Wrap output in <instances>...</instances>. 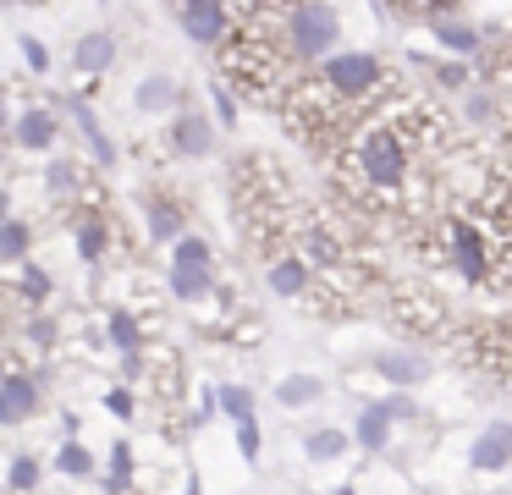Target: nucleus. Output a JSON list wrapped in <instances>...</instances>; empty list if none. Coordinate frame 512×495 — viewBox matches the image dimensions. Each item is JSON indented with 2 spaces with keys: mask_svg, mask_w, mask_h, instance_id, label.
I'll list each match as a JSON object with an SVG mask.
<instances>
[{
  "mask_svg": "<svg viewBox=\"0 0 512 495\" xmlns=\"http://www.w3.org/2000/svg\"><path fill=\"white\" fill-rule=\"evenodd\" d=\"M133 105L144 110V116H171V110L182 105V83L171 72H149V77H138Z\"/></svg>",
  "mask_w": 512,
  "mask_h": 495,
  "instance_id": "nucleus-13",
  "label": "nucleus"
},
{
  "mask_svg": "<svg viewBox=\"0 0 512 495\" xmlns=\"http://www.w3.org/2000/svg\"><path fill=\"white\" fill-rule=\"evenodd\" d=\"M166 149L182 154V160H210L215 154V121L199 116V110H171Z\"/></svg>",
  "mask_w": 512,
  "mask_h": 495,
  "instance_id": "nucleus-5",
  "label": "nucleus"
},
{
  "mask_svg": "<svg viewBox=\"0 0 512 495\" xmlns=\"http://www.w3.org/2000/svg\"><path fill=\"white\" fill-rule=\"evenodd\" d=\"M468 468L479 473H496V468H512V424H485L468 446Z\"/></svg>",
  "mask_w": 512,
  "mask_h": 495,
  "instance_id": "nucleus-11",
  "label": "nucleus"
},
{
  "mask_svg": "<svg viewBox=\"0 0 512 495\" xmlns=\"http://www.w3.org/2000/svg\"><path fill=\"white\" fill-rule=\"evenodd\" d=\"M375 407L391 418V424H413V418H419V402H413V396L402 391V385H391V396H380Z\"/></svg>",
  "mask_w": 512,
  "mask_h": 495,
  "instance_id": "nucleus-29",
  "label": "nucleus"
},
{
  "mask_svg": "<svg viewBox=\"0 0 512 495\" xmlns=\"http://www.w3.org/2000/svg\"><path fill=\"white\" fill-rule=\"evenodd\" d=\"M287 44L298 61H320L342 44V17L331 0H292L287 6Z\"/></svg>",
  "mask_w": 512,
  "mask_h": 495,
  "instance_id": "nucleus-1",
  "label": "nucleus"
},
{
  "mask_svg": "<svg viewBox=\"0 0 512 495\" xmlns=\"http://www.w3.org/2000/svg\"><path fill=\"white\" fill-rule=\"evenodd\" d=\"M320 83L331 88V94H342L347 105H364V99H375V88L386 83V66L369 50H331V55H320Z\"/></svg>",
  "mask_w": 512,
  "mask_h": 495,
  "instance_id": "nucleus-3",
  "label": "nucleus"
},
{
  "mask_svg": "<svg viewBox=\"0 0 512 495\" xmlns=\"http://www.w3.org/2000/svg\"><path fill=\"white\" fill-rule=\"evenodd\" d=\"M116 33H105V28H94V33H83L78 44H72V66H78V77H100V72H111V61H116Z\"/></svg>",
  "mask_w": 512,
  "mask_h": 495,
  "instance_id": "nucleus-14",
  "label": "nucleus"
},
{
  "mask_svg": "<svg viewBox=\"0 0 512 495\" xmlns=\"http://www.w3.org/2000/svg\"><path fill=\"white\" fill-rule=\"evenodd\" d=\"M72 248H78L83 264H100L105 248H111V220H105L94 204H83L78 215H72Z\"/></svg>",
  "mask_w": 512,
  "mask_h": 495,
  "instance_id": "nucleus-9",
  "label": "nucleus"
},
{
  "mask_svg": "<svg viewBox=\"0 0 512 495\" xmlns=\"http://www.w3.org/2000/svg\"><path fill=\"white\" fill-rule=\"evenodd\" d=\"M144 220H149V237L155 242H171L182 231V209L171 204V198H155V193L144 198Z\"/></svg>",
  "mask_w": 512,
  "mask_h": 495,
  "instance_id": "nucleus-21",
  "label": "nucleus"
},
{
  "mask_svg": "<svg viewBox=\"0 0 512 495\" xmlns=\"http://www.w3.org/2000/svg\"><path fill=\"white\" fill-rule=\"evenodd\" d=\"M463 110H468V121H496V94H490V88H474V94L463 99Z\"/></svg>",
  "mask_w": 512,
  "mask_h": 495,
  "instance_id": "nucleus-34",
  "label": "nucleus"
},
{
  "mask_svg": "<svg viewBox=\"0 0 512 495\" xmlns=\"http://www.w3.org/2000/svg\"><path fill=\"white\" fill-rule=\"evenodd\" d=\"M237 424V451H243V457H259V446H265V435H259V418L248 413V418H232Z\"/></svg>",
  "mask_w": 512,
  "mask_h": 495,
  "instance_id": "nucleus-31",
  "label": "nucleus"
},
{
  "mask_svg": "<svg viewBox=\"0 0 512 495\" xmlns=\"http://www.w3.org/2000/svg\"><path fill=\"white\" fill-rule=\"evenodd\" d=\"M56 468L67 473V479H89V473H94V451L83 446L78 435H67V446L56 451Z\"/></svg>",
  "mask_w": 512,
  "mask_h": 495,
  "instance_id": "nucleus-24",
  "label": "nucleus"
},
{
  "mask_svg": "<svg viewBox=\"0 0 512 495\" xmlns=\"http://www.w3.org/2000/svg\"><path fill=\"white\" fill-rule=\"evenodd\" d=\"M375 374L386 385H402V391H413V385H424L430 380V358H424V352H413V347H391V352H380L375 358Z\"/></svg>",
  "mask_w": 512,
  "mask_h": 495,
  "instance_id": "nucleus-8",
  "label": "nucleus"
},
{
  "mask_svg": "<svg viewBox=\"0 0 512 495\" xmlns=\"http://www.w3.org/2000/svg\"><path fill=\"white\" fill-rule=\"evenodd\" d=\"M28 248H34V226L28 220H0V264H23Z\"/></svg>",
  "mask_w": 512,
  "mask_h": 495,
  "instance_id": "nucleus-22",
  "label": "nucleus"
},
{
  "mask_svg": "<svg viewBox=\"0 0 512 495\" xmlns=\"http://www.w3.org/2000/svg\"><path fill=\"white\" fill-rule=\"evenodd\" d=\"M28 341H34V347H56V319L34 314V319H28Z\"/></svg>",
  "mask_w": 512,
  "mask_h": 495,
  "instance_id": "nucleus-36",
  "label": "nucleus"
},
{
  "mask_svg": "<svg viewBox=\"0 0 512 495\" xmlns=\"http://www.w3.org/2000/svg\"><path fill=\"white\" fill-rule=\"evenodd\" d=\"M39 479H45V462L34 451H17L12 468H6V490H39Z\"/></svg>",
  "mask_w": 512,
  "mask_h": 495,
  "instance_id": "nucleus-25",
  "label": "nucleus"
},
{
  "mask_svg": "<svg viewBox=\"0 0 512 495\" xmlns=\"http://www.w3.org/2000/svg\"><path fill=\"white\" fill-rule=\"evenodd\" d=\"M320 396H325V385L314 380V374H281L276 380V402L292 407V413H298V407H314Z\"/></svg>",
  "mask_w": 512,
  "mask_h": 495,
  "instance_id": "nucleus-20",
  "label": "nucleus"
},
{
  "mask_svg": "<svg viewBox=\"0 0 512 495\" xmlns=\"http://www.w3.org/2000/svg\"><path fill=\"white\" fill-rule=\"evenodd\" d=\"M12 215V193H0V220Z\"/></svg>",
  "mask_w": 512,
  "mask_h": 495,
  "instance_id": "nucleus-39",
  "label": "nucleus"
},
{
  "mask_svg": "<svg viewBox=\"0 0 512 495\" xmlns=\"http://www.w3.org/2000/svg\"><path fill=\"white\" fill-rule=\"evenodd\" d=\"M391 429H397V424H391V418L380 413L375 402H369L364 413L353 418V446H358V451H369V457H380V451L391 446Z\"/></svg>",
  "mask_w": 512,
  "mask_h": 495,
  "instance_id": "nucleus-17",
  "label": "nucleus"
},
{
  "mask_svg": "<svg viewBox=\"0 0 512 495\" xmlns=\"http://www.w3.org/2000/svg\"><path fill=\"white\" fill-rule=\"evenodd\" d=\"M17 292H23L28 303H50V292H56V275H50L45 264H28V259H23V275H17Z\"/></svg>",
  "mask_w": 512,
  "mask_h": 495,
  "instance_id": "nucleus-26",
  "label": "nucleus"
},
{
  "mask_svg": "<svg viewBox=\"0 0 512 495\" xmlns=\"http://www.w3.org/2000/svg\"><path fill=\"white\" fill-rule=\"evenodd\" d=\"M45 193L67 204V198H78V193L89 198L94 187L83 182V165H78V160H50V165H45Z\"/></svg>",
  "mask_w": 512,
  "mask_h": 495,
  "instance_id": "nucleus-18",
  "label": "nucleus"
},
{
  "mask_svg": "<svg viewBox=\"0 0 512 495\" xmlns=\"http://www.w3.org/2000/svg\"><path fill=\"white\" fill-rule=\"evenodd\" d=\"M105 413H111V418H133L138 413L133 385H111V391H105Z\"/></svg>",
  "mask_w": 512,
  "mask_h": 495,
  "instance_id": "nucleus-33",
  "label": "nucleus"
},
{
  "mask_svg": "<svg viewBox=\"0 0 512 495\" xmlns=\"http://www.w3.org/2000/svg\"><path fill=\"white\" fill-rule=\"evenodd\" d=\"M12 138L23 154H45L56 149V116H50V105H23L12 121Z\"/></svg>",
  "mask_w": 512,
  "mask_h": 495,
  "instance_id": "nucleus-10",
  "label": "nucleus"
},
{
  "mask_svg": "<svg viewBox=\"0 0 512 495\" xmlns=\"http://www.w3.org/2000/svg\"><path fill=\"white\" fill-rule=\"evenodd\" d=\"M111 473H116V479H133V473H138V457H133L127 440H116V446H111Z\"/></svg>",
  "mask_w": 512,
  "mask_h": 495,
  "instance_id": "nucleus-35",
  "label": "nucleus"
},
{
  "mask_svg": "<svg viewBox=\"0 0 512 495\" xmlns=\"http://www.w3.org/2000/svg\"><path fill=\"white\" fill-rule=\"evenodd\" d=\"M6 121H12V110H6V88H0V132H6Z\"/></svg>",
  "mask_w": 512,
  "mask_h": 495,
  "instance_id": "nucleus-38",
  "label": "nucleus"
},
{
  "mask_svg": "<svg viewBox=\"0 0 512 495\" xmlns=\"http://www.w3.org/2000/svg\"><path fill=\"white\" fill-rule=\"evenodd\" d=\"M265 281H270V292H276V297H309L314 292V270H309L303 253H270Z\"/></svg>",
  "mask_w": 512,
  "mask_h": 495,
  "instance_id": "nucleus-6",
  "label": "nucleus"
},
{
  "mask_svg": "<svg viewBox=\"0 0 512 495\" xmlns=\"http://www.w3.org/2000/svg\"><path fill=\"white\" fill-rule=\"evenodd\" d=\"M430 33H435V44L452 50V55H479V50H485V33L468 28V22H457V11H435Z\"/></svg>",
  "mask_w": 512,
  "mask_h": 495,
  "instance_id": "nucleus-15",
  "label": "nucleus"
},
{
  "mask_svg": "<svg viewBox=\"0 0 512 495\" xmlns=\"http://www.w3.org/2000/svg\"><path fill=\"white\" fill-rule=\"evenodd\" d=\"M17 50H23L28 72H50V44H45V39H34V33H23V39H17Z\"/></svg>",
  "mask_w": 512,
  "mask_h": 495,
  "instance_id": "nucleus-32",
  "label": "nucleus"
},
{
  "mask_svg": "<svg viewBox=\"0 0 512 495\" xmlns=\"http://www.w3.org/2000/svg\"><path fill=\"white\" fill-rule=\"evenodd\" d=\"M446 259L468 286H496V248H490L485 226L474 215H452L446 220Z\"/></svg>",
  "mask_w": 512,
  "mask_h": 495,
  "instance_id": "nucleus-2",
  "label": "nucleus"
},
{
  "mask_svg": "<svg viewBox=\"0 0 512 495\" xmlns=\"http://www.w3.org/2000/svg\"><path fill=\"white\" fill-rule=\"evenodd\" d=\"M435 83H441V88H463V83H468V66H463V61L435 66Z\"/></svg>",
  "mask_w": 512,
  "mask_h": 495,
  "instance_id": "nucleus-37",
  "label": "nucleus"
},
{
  "mask_svg": "<svg viewBox=\"0 0 512 495\" xmlns=\"http://www.w3.org/2000/svg\"><path fill=\"white\" fill-rule=\"evenodd\" d=\"M353 451V435L347 429H309L303 435V457L309 462H336V457H347Z\"/></svg>",
  "mask_w": 512,
  "mask_h": 495,
  "instance_id": "nucleus-19",
  "label": "nucleus"
},
{
  "mask_svg": "<svg viewBox=\"0 0 512 495\" xmlns=\"http://www.w3.org/2000/svg\"><path fill=\"white\" fill-rule=\"evenodd\" d=\"M210 99H215V116H221V127H237V94H232V83L210 77Z\"/></svg>",
  "mask_w": 512,
  "mask_h": 495,
  "instance_id": "nucleus-30",
  "label": "nucleus"
},
{
  "mask_svg": "<svg viewBox=\"0 0 512 495\" xmlns=\"http://www.w3.org/2000/svg\"><path fill=\"white\" fill-rule=\"evenodd\" d=\"M171 297L177 303H199V297L215 292V264H171Z\"/></svg>",
  "mask_w": 512,
  "mask_h": 495,
  "instance_id": "nucleus-16",
  "label": "nucleus"
},
{
  "mask_svg": "<svg viewBox=\"0 0 512 495\" xmlns=\"http://www.w3.org/2000/svg\"><path fill=\"white\" fill-rule=\"evenodd\" d=\"M0 402H6V424H23L39 413V374L34 369H6L0 374Z\"/></svg>",
  "mask_w": 512,
  "mask_h": 495,
  "instance_id": "nucleus-7",
  "label": "nucleus"
},
{
  "mask_svg": "<svg viewBox=\"0 0 512 495\" xmlns=\"http://www.w3.org/2000/svg\"><path fill=\"white\" fill-rule=\"evenodd\" d=\"M215 413L248 418V413H254V391H248V385H215Z\"/></svg>",
  "mask_w": 512,
  "mask_h": 495,
  "instance_id": "nucleus-27",
  "label": "nucleus"
},
{
  "mask_svg": "<svg viewBox=\"0 0 512 495\" xmlns=\"http://www.w3.org/2000/svg\"><path fill=\"white\" fill-rule=\"evenodd\" d=\"M413 6H430V0H413Z\"/></svg>",
  "mask_w": 512,
  "mask_h": 495,
  "instance_id": "nucleus-41",
  "label": "nucleus"
},
{
  "mask_svg": "<svg viewBox=\"0 0 512 495\" xmlns=\"http://www.w3.org/2000/svg\"><path fill=\"white\" fill-rule=\"evenodd\" d=\"M61 105H67V116L83 127V143H89L94 165H100V171H116V143L105 138V127H100V116H94V105H89V99H78V94L61 99Z\"/></svg>",
  "mask_w": 512,
  "mask_h": 495,
  "instance_id": "nucleus-12",
  "label": "nucleus"
},
{
  "mask_svg": "<svg viewBox=\"0 0 512 495\" xmlns=\"http://www.w3.org/2000/svg\"><path fill=\"white\" fill-rule=\"evenodd\" d=\"M177 22L193 44L215 50V44L237 28V11H232V0H177Z\"/></svg>",
  "mask_w": 512,
  "mask_h": 495,
  "instance_id": "nucleus-4",
  "label": "nucleus"
},
{
  "mask_svg": "<svg viewBox=\"0 0 512 495\" xmlns=\"http://www.w3.org/2000/svg\"><path fill=\"white\" fill-rule=\"evenodd\" d=\"M0 424H6V402H0Z\"/></svg>",
  "mask_w": 512,
  "mask_h": 495,
  "instance_id": "nucleus-40",
  "label": "nucleus"
},
{
  "mask_svg": "<svg viewBox=\"0 0 512 495\" xmlns=\"http://www.w3.org/2000/svg\"><path fill=\"white\" fill-rule=\"evenodd\" d=\"M105 341H111L116 352H122V347H138V341H144V325H138L133 308H111V319H105Z\"/></svg>",
  "mask_w": 512,
  "mask_h": 495,
  "instance_id": "nucleus-23",
  "label": "nucleus"
},
{
  "mask_svg": "<svg viewBox=\"0 0 512 495\" xmlns=\"http://www.w3.org/2000/svg\"><path fill=\"white\" fill-rule=\"evenodd\" d=\"M171 264H215V253H210V242H204V237L177 231V237H171Z\"/></svg>",
  "mask_w": 512,
  "mask_h": 495,
  "instance_id": "nucleus-28",
  "label": "nucleus"
}]
</instances>
